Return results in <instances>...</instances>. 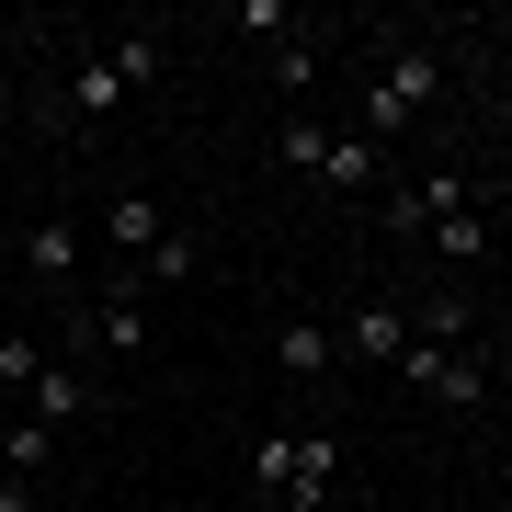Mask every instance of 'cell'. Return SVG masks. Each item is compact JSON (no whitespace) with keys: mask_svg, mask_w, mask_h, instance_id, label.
Wrapping results in <instances>:
<instances>
[{"mask_svg":"<svg viewBox=\"0 0 512 512\" xmlns=\"http://www.w3.org/2000/svg\"><path fill=\"white\" fill-rule=\"evenodd\" d=\"M251 478H262L285 512H319L330 478H342V444H330V433H262V444H251Z\"/></svg>","mask_w":512,"mask_h":512,"instance_id":"1","label":"cell"},{"mask_svg":"<svg viewBox=\"0 0 512 512\" xmlns=\"http://www.w3.org/2000/svg\"><path fill=\"white\" fill-rule=\"evenodd\" d=\"M308 183H330V194H387V148H376V137H319Z\"/></svg>","mask_w":512,"mask_h":512,"instance_id":"4","label":"cell"},{"mask_svg":"<svg viewBox=\"0 0 512 512\" xmlns=\"http://www.w3.org/2000/svg\"><path fill=\"white\" fill-rule=\"evenodd\" d=\"M433 251H444V262H478V251H490V228L456 205V217H433Z\"/></svg>","mask_w":512,"mask_h":512,"instance_id":"14","label":"cell"},{"mask_svg":"<svg viewBox=\"0 0 512 512\" xmlns=\"http://www.w3.org/2000/svg\"><path fill=\"white\" fill-rule=\"evenodd\" d=\"M103 239H114V251H137V262H148V251L171 239V205H160V194H114V205H103Z\"/></svg>","mask_w":512,"mask_h":512,"instance_id":"8","label":"cell"},{"mask_svg":"<svg viewBox=\"0 0 512 512\" xmlns=\"http://www.w3.org/2000/svg\"><path fill=\"white\" fill-rule=\"evenodd\" d=\"M57 456V433H46V421H12V433H0V467H12V478H35Z\"/></svg>","mask_w":512,"mask_h":512,"instance_id":"13","label":"cell"},{"mask_svg":"<svg viewBox=\"0 0 512 512\" xmlns=\"http://www.w3.org/2000/svg\"><path fill=\"white\" fill-rule=\"evenodd\" d=\"M23 274H35L46 296H69L80 285V217H35L23 228Z\"/></svg>","mask_w":512,"mask_h":512,"instance_id":"5","label":"cell"},{"mask_svg":"<svg viewBox=\"0 0 512 512\" xmlns=\"http://www.w3.org/2000/svg\"><path fill=\"white\" fill-rule=\"evenodd\" d=\"M433 92H444V46H387V69H376V92H365V137L387 148Z\"/></svg>","mask_w":512,"mask_h":512,"instance_id":"3","label":"cell"},{"mask_svg":"<svg viewBox=\"0 0 512 512\" xmlns=\"http://www.w3.org/2000/svg\"><path fill=\"white\" fill-rule=\"evenodd\" d=\"M80 410H92V387H80V365H69V353H46V376L23 387V421H46V433H57V421H80Z\"/></svg>","mask_w":512,"mask_h":512,"instance_id":"10","label":"cell"},{"mask_svg":"<svg viewBox=\"0 0 512 512\" xmlns=\"http://www.w3.org/2000/svg\"><path fill=\"white\" fill-rule=\"evenodd\" d=\"M274 365H285V376H330V365H342V330L285 319V330H274Z\"/></svg>","mask_w":512,"mask_h":512,"instance_id":"11","label":"cell"},{"mask_svg":"<svg viewBox=\"0 0 512 512\" xmlns=\"http://www.w3.org/2000/svg\"><path fill=\"white\" fill-rule=\"evenodd\" d=\"M376 205H387V228H421V239H433V217H456L467 194H456V171H421V183H387Z\"/></svg>","mask_w":512,"mask_h":512,"instance_id":"6","label":"cell"},{"mask_svg":"<svg viewBox=\"0 0 512 512\" xmlns=\"http://www.w3.org/2000/svg\"><path fill=\"white\" fill-rule=\"evenodd\" d=\"M148 80H160V35H148V23H126L114 46H92V57H80V80H69V114H114V103H137Z\"/></svg>","mask_w":512,"mask_h":512,"instance_id":"2","label":"cell"},{"mask_svg":"<svg viewBox=\"0 0 512 512\" xmlns=\"http://www.w3.org/2000/svg\"><path fill=\"white\" fill-rule=\"evenodd\" d=\"M194 262H205V239H194V228H171V239H160V251H148V262H137V285H183V274H194Z\"/></svg>","mask_w":512,"mask_h":512,"instance_id":"12","label":"cell"},{"mask_svg":"<svg viewBox=\"0 0 512 512\" xmlns=\"http://www.w3.org/2000/svg\"><path fill=\"white\" fill-rule=\"evenodd\" d=\"M0 512H35V490H0Z\"/></svg>","mask_w":512,"mask_h":512,"instance_id":"17","label":"cell"},{"mask_svg":"<svg viewBox=\"0 0 512 512\" xmlns=\"http://www.w3.org/2000/svg\"><path fill=\"white\" fill-rule=\"evenodd\" d=\"M342 353H353V365H399V353H410V308H353L342 319Z\"/></svg>","mask_w":512,"mask_h":512,"instance_id":"9","label":"cell"},{"mask_svg":"<svg viewBox=\"0 0 512 512\" xmlns=\"http://www.w3.org/2000/svg\"><path fill=\"white\" fill-rule=\"evenodd\" d=\"M92 308H103V342H114V353H148V285H137V262H126V274H103Z\"/></svg>","mask_w":512,"mask_h":512,"instance_id":"7","label":"cell"},{"mask_svg":"<svg viewBox=\"0 0 512 512\" xmlns=\"http://www.w3.org/2000/svg\"><path fill=\"white\" fill-rule=\"evenodd\" d=\"M274 80H285V92H308V80H319V46H308V35L274 46Z\"/></svg>","mask_w":512,"mask_h":512,"instance_id":"16","label":"cell"},{"mask_svg":"<svg viewBox=\"0 0 512 512\" xmlns=\"http://www.w3.org/2000/svg\"><path fill=\"white\" fill-rule=\"evenodd\" d=\"M46 376V342H23V330H0V387H35Z\"/></svg>","mask_w":512,"mask_h":512,"instance_id":"15","label":"cell"}]
</instances>
